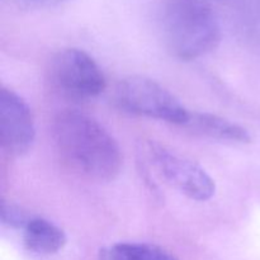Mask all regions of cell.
I'll list each match as a JSON object with an SVG mask.
<instances>
[{
    "label": "cell",
    "mask_w": 260,
    "mask_h": 260,
    "mask_svg": "<svg viewBox=\"0 0 260 260\" xmlns=\"http://www.w3.org/2000/svg\"><path fill=\"white\" fill-rule=\"evenodd\" d=\"M52 137L60 159L75 174L112 182L121 173L123 155L118 142L89 114L76 109L60 112L53 119Z\"/></svg>",
    "instance_id": "obj_1"
},
{
    "label": "cell",
    "mask_w": 260,
    "mask_h": 260,
    "mask_svg": "<svg viewBox=\"0 0 260 260\" xmlns=\"http://www.w3.org/2000/svg\"><path fill=\"white\" fill-rule=\"evenodd\" d=\"M160 29L172 56L192 61L212 52L221 42V25L205 0H164Z\"/></svg>",
    "instance_id": "obj_2"
},
{
    "label": "cell",
    "mask_w": 260,
    "mask_h": 260,
    "mask_svg": "<svg viewBox=\"0 0 260 260\" xmlns=\"http://www.w3.org/2000/svg\"><path fill=\"white\" fill-rule=\"evenodd\" d=\"M116 104L129 114L184 126L190 112L165 86L146 76H129L117 85Z\"/></svg>",
    "instance_id": "obj_3"
},
{
    "label": "cell",
    "mask_w": 260,
    "mask_h": 260,
    "mask_svg": "<svg viewBox=\"0 0 260 260\" xmlns=\"http://www.w3.org/2000/svg\"><path fill=\"white\" fill-rule=\"evenodd\" d=\"M48 71L56 90L68 98L88 101L106 90L107 80L102 69L89 53L79 48L58 51Z\"/></svg>",
    "instance_id": "obj_4"
},
{
    "label": "cell",
    "mask_w": 260,
    "mask_h": 260,
    "mask_svg": "<svg viewBox=\"0 0 260 260\" xmlns=\"http://www.w3.org/2000/svg\"><path fill=\"white\" fill-rule=\"evenodd\" d=\"M147 151L162 179L183 196L197 202H206L215 196V180L197 162L151 142Z\"/></svg>",
    "instance_id": "obj_5"
},
{
    "label": "cell",
    "mask_w": 260,
    "mask_h": 260,
    "mask_svg": "<svg viewBox=\"0 0 260 260\" xmlns=\"http://www.w3.org/2000/svg\"><path fill=\"white\" fill-rule=\"evenodd\" d=\"M36 124L27 102L12 89L0 90V144L10 156H20L32 147Z\"/></svg>",
    "instance_id": "obj_6"
},
{
    "label": "cell",
    "mask_w": 260,
    "mask_h": 260,
    "mask_svg": "<svg viewBox=\"0 0 260 260\" xmlns=\"http://www.w3.org/2000/svg\"><path fill=\"white\" fill-rule=\"evenodd\" d=\"M22 231L25 249L37 255L57 254L68 241L62 229L40 216H32Z\"/></svg>",
    "instance_id": "obj_7"
},
{
    "label": "cell",
    "mask_w": 260,
    "mask_h": 260,
    "mask_svg": "<svg viewBox=\"0 0 260 260\" xmlns=\"http://www.w3.org/2000/svg\"><path fill=\"white\" fill-rule=\"evenodd\" d=\"M183 127L193 132L218 141L233 144H249L251 136L246 128L223 117L211 113H190L189 119Z\"/></svg>",
    "instance_id": "obj_8"
},
{
    "label": "cell",
    "mask_w": 260,
    "mask_h": 260,
    "mask_svg": "<svg viewBox=\"0 0 260 260\" xmlns=\"http://www.w3.org/2000/svg\"><path fill=\"white\" fill-rule=\"evenodd\" d=\"M99 260H178V258L155 244L117 243L102 249Z\"/></svg>",
    "instance_id": "obj_9"
},
{
    "label": "cell",
    "mask_w": 260,
    "mask_h": 260,
    "mask_svg": "<svg viewBox=\"0 0 260 260\" xmlns=\"http://www.w3.org/2000/svg\"><path fill=\"white\" fill-rule=\"evenodd\" d=\"M239 27L246 45L260 53V0H241Z\"/></svg>",
    "instance_id": "obj_10"
},
{
    "label": "cell",
    "mask_w": 260,
    "mask_h": 260,
    "mask_svg": "<svg viewBox=\"0 0 260 260\" xmlns=\"http://www.w3.org/2000/svg\"><path fill=\"white\" fill-rule=\"evenodd\" d=\"M32 215L25 212L22 207L14 205V203L2 202V222L3 225L8 226L10 229H18L23 230L25 223L29 221Z\"/></svg>",
    "instance_id": "obj_11"
},
{
    "label": "cell",
    "mask_w": 260,
    "mask_h": 260,
    "mask_svg": "<svg viewBox=\"0 0 260 260\" xmlns=\"http://www.w3.org/2000/svg\"><path fill=\"white\" fill-rule=\"evenodd\" d=\"M24 10H48L68 4L71 0H13Z\"/></svg>",
    "instance_id": "obj_12"
}]
</instances>
